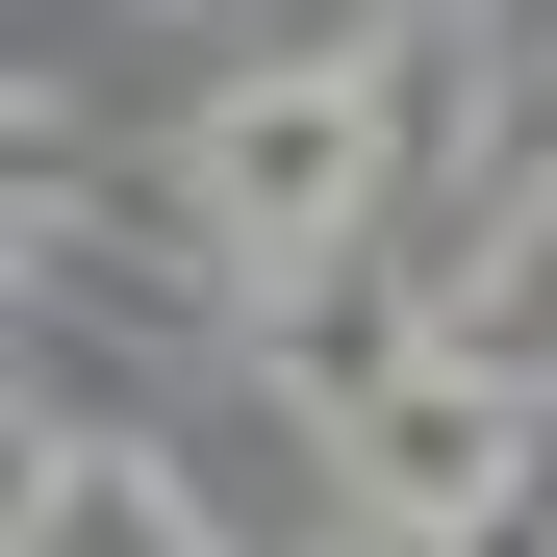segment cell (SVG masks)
I'll return each mask as SVG.
<instances>
[{"instance_id":"cell-3","label":"cell","mask_w":557,"mask_h":557,"mask_svg":"<svg viewBox=\"0 0 557 557\" xmlns=\"http://www.w3.org/2000/svg\"><path fill=\"white\" fill-rule=\"evenodd\" d=\"M431 330H456V355H482V381H532V406H557V177H532V203L482 228V278H456V305H431Z\"/></svg>"},{"instance_id":"cell-2","label":"cell","mask_w":557,"mask_h":557,"mask_svg":"<svg viewBox=\"0 0 557 557\" xmlns=\"http://www.w3.org/2000/svg\"><path fill=\"white\" fill-rule=\"evenodd\" d=\"M507 431H532V381H482V355H381V381L330 406V456H355V507L381 532H507Z\"/></svg>"},{"instance_id":"cell-1","label":"cell","mask_w":557,"mask_h":557,"mask_svg":"<svg viewBox=\"0 0 557 557\" xmlns=\"http://www.w3.org/2000/svg\"><path fill=\"white\" fill-rule=\"evenodd\" d=\"M381 152H406V76L381 51H278V76H228L203 102V228L228 253H355V203H381Z\"/></svg>"}]
</instances>
